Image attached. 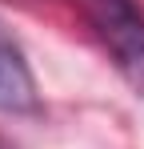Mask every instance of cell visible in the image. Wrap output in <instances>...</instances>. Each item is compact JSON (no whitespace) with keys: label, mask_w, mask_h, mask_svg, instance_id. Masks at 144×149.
Returning <instances> with one entry per match:
<instances>
[{"label":"cell","mask_w":144,"mask_h":149,"mask_svg":"<svg viewBox=\"0 0 144 149\" xmlns=\"http://www.w3.org/2000/svg\"><path fill=\"white\" fill-rule=\"evenodd\" d=\"M28 109H36V81L20 45L0 24V113H28Z\"/></svg>","instance_id":"7a4b0ae2"},{"label":"cell","mask_w":144,"mask_h":149,"mask_svg":"<svg viewBox=\"0 0 144 149\" xmlns=\"http://www.w3.org/2000/svg\"><path fill=\"white\" fill-rule=\"evenodd\" d=\"M84 12L124 81L144 93V8L136 0H84Z\"/></svg>","instance_id":"6da1fadb"}]
</instances>
